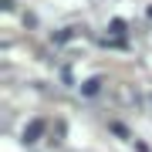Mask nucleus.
Returning <instances> with one entry per match:
<instances>
[{"label": "nucleus", "instance_id": "obj_1", "mask_svg": "<svg viewBox=\"0 0 152 152\" xmlns=\"http://www.w3.org/2000/svg\"><path fill=\"white\" fill-rule=\"evenodd\" d=\"M44 129H48V122H44V118H34L27 129H24V142H27V145H31V142H37V139L44 135Z\"/></svg>", "mask_w": 152, "mask_h": 152}, {"label": "nucleus", "instance_id": "obj_2", "mask_svg": "<svg viewBox=\"0 0 152 152\" xmlns=\"http://www.w3.org/2000/svg\"><path fill=\"white\" fill-rule=\"evenodd\" d=\"M102 85H105V81H102L98 75H95V78H88V81L81 85V95H85V98H95L98 91H102Z\"/></svg>", "mask_w": 152, "mask_h": 152}, {"label": "nucleus", "instance_id": "obj_3", "mask_svg": "<svg viewBox=\"0 0 152 152\" xmlns=\"http://www.w3.org/2000/svg\"><path fill=\"white\" fill-rule=\"evenodd\" d=\"M108 34H115V37L122 41V37H125V20H112V24H108Z\"/></svg>", "mask_w": 152, "mask_h": 152}]
</instances>
